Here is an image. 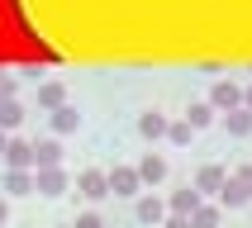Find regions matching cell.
Segmentation results:
<instances>
[{"instance_id": "cell-17", "label": "cell", "mask_w": 252, "mask_h": 228, "mask_svg": "<svg viewBox=\"0 0 252 228\" xmlns=\"http://www.w3.org/2000/svg\"><path fill=\"white\" fill-rule=\"evenodd\" d=\"M190 224H195V228H219V209H210V204H200V209L190 214Z\"/></svg>"}, {"instance_id": "cell-4", "label": "cell", "mask_w": 252, "mask_h": 228, "mask_svg": "<svg viewBox=\"0 0 252 228\" xmlns=\"http://www.w3.org/2000/svg\"><path fill=\"white\" fill-rule=\"evenodd\" d=\"M29 162H38V157H33V147H29V142H19V138H10V147H5V167H10V171H24Z\"/></svg>"}, {"instance_id": "cell-19", "label": "cell", "mask_w": 252, "mask_h": 228, "mask_svg": "<svg viewBox=\"0 0 252 228\" xmlns=\"http://www.w3.org/2000/svg\"><path fill=\"white\" fill-rule=\"evenodd\" d=\"M19 119H24V114H19V105H14V100H5V110H0V124H5V128H14Z\"/></svg>"}, {"instance_id": "cell-9", "label": "cell", "mask_w": 252, "mask_h": 228, "mask_svg": "<svg viewBox=\"0 0 252 228\" xmlns=\"http://www.w3.org/2000/svg\"><path fill=\"white\" fill-rule=\"evenodd\" d=\"M200 209V190H190V185H186V190H176V195H171V214H195Z\"/></svg>"}, {"instance_id": "cell-10", "label": "cell", "mask_w": 252, "mask_h": 228, "mask_svg": "<svg viewBox=\"0 0 252 228\" xmlns=\"http://www.w3.org/2000/svg\"><path fill=\"white\" fill-rule=\"evenodd\" d=\"M224 124H228V133H233V138H248V133H252V110H233V114H224Z\"/></svg>"}, {"instance_id": "cell-24", "label": "cell", "mask_w": 252, "mask_h": 228, "mask_svg": "<svg viewBox=\"0 0 252 228\" xmlns=\"http://www.w3.org/2000/svg\"><path fill=\"white\" fill-rule=\"evenodd\" d=\"M248 110H252V90H248Z\"/></svg>"}, {"instance_id": "cell-1", "label": "cell", "mask_w": 252, "mask_h": 228, "mask_svg": "<svg viewBox=\"0 0 252 228\" xmlns=\"http://www.w3.org/2000/svg\"><path fill=\"white\" fill-rule=\"evenodd\" d=\"M243 100H248V90H238V86H233V81H219V86H214V90H210V105H214V110H228V114L238 110Z\"/></svg>"}, {"instance_id": "cell-8", "label": "cell", "mask_w": 252, "mask_h": 228, "mask_svg": "<svg viewBox=\"0 0 252 228\" xmlns=\"http://www.w3.org/2000/svg\"><path fill=\"white\" fill-rule=\"evenodd\" d=\"M224 185H228L224 167H200V176H195V190H224Z\"/></svg>"}, {"instance_id": "cell-13", "label": "cell", "mask_w": 252, "mask_h": 228, "mask_svg": "<svg viewBox=\"0 0 252 228\" xmlns=\"http://www.w3.org/2000/svg\"><path fill=\"white\" fill-rule=\"evenodd\" d=\"M219 200H224V204H228V209H238V204H248V190H243V185L238 181H233V176H228V185H224V190H219Z\"/></svg>"}, {"instance_id": "cell-12", "label": "cell", "mask_w": 252, "mask_h": 228, "mask_svg": "<svg viewBox=\"0 0 252 228\" xmlns=\"http://www.w3.org/2000/svg\"><path fill=\"white\" fill-rule=\"evenodd\" d=\"M33 157H38V162H33V167H57V162H62V147H57V142H38V147H33Z\"/></svg>"}, {"instance_id": "cell-23", "label": "cell", "mask_w": 252, "mask_h": 228, "mask_svg": "<svg viewBox=\"0 0 252 228\" xmlns=\"http://www.w3.org/2000/svg\"><path fill=\"white\" fill-rule=\"evenodd\" d=\"M76 228H100V219H95V214H81V219H76Z\"/></svg>"}, {"instance_id": "cell-22", "label": "cell", "mask_w": 252, "mask_h": 228, "mask_svg": "<svg viewBox=\"0 0 252 228\" xmlns=\"http://www.w3.org/2000/svg\"><path fill=\"white\" fill-rule=\"evenodd\" d=\"M167 228H195V224H190V214H171Z\"/></svg>"}, {"instance_id": "cell-3", "label": "cell", "mask_w": 252, "mask_h": 228, "mask_svg": "<svg viewBox=\"0 0 252 228\" xmlns=\"http://www.w3.org/2000/svg\"><path fill=\"white\" fill-rule=\"evenodd\" d=\"M138 181H143L138 167H114V171H110V190H114V195H133Z\"/></svg>"}, {"instance_id": "cell-2", "label": "cell", "mask_w": 252, "mask_h": 228, "mask_svg": "<svg viewBox=\"0 0 252 228\" xmlns=\"http://www.w3.org/2000/svg\"><path fill=\"white\" fill-rule=\"evenodd\" d=\"M76 190H81L86 200H100V195H110V176H105V171H81V176H76Z\"/></svg>"}, {"instance_id": "cell-7", "label": "cell", "mask_w": 252, "mask_h": 228, "mask_svg": "<svg viewBox=\"0 0 252 228\" xmlns=\"http://www.w3.org/2000/svg\"><path fill=\"white\" fill-rule=\"evenodd\" d=\"M138 224H162V214H167V204H162V200L157 195H148V200H138Z\"/></svg>"}, {"instance_id": "cell-15", "label": "cell", "mask_w": 252, "mask_h": 228, "mask_svg": "<svg viewBox=\"0 0 252 228\" xmlns=\"http://www.w3.org/2000/svg\"><path fill=\"white\" fill-rule=\"evenodd\" d=\"M186 124H190V128H205V124H214V105H190Z\"/></svg>"}, {"instance_id": "cell-5", "label": "cell", "mask_w": 252, "mask_h": 228, "mask_svg": "<svg viewBox=\"0 0 252 228\" xmlns=\"http://www.w3.org/2000/svg\"><path fill=\"white\" fill-rule=\"evenodd\" d=\"M33 185H38L43 195H62V190H67V176H62L57 167H43L38 176H33Z\"/></svg>"}, {"instance_id": "cell-16", "label": "cell", "mask_w": 252, "mask_h": 228, "mask_svg": "<svg viewBox=\"0 0 252 228\" xmlns=\"http://www.w3.org/2000/svg\"><path fill=\"white\" fill-rule=\"evenodd\" d=\"M76 124H81V114H76V110H67V105H62V110L53 114V128H57V133H71Z\"/></svg>"}, {"instance_id": "cell-6", "label": "cell", "mask_w": 252, "mask_h": 228, "mask_svg": "<svg viewBox=\"0 0 252 228\" xmlns=\"http://www.w3.org/2000/svg\"><path fill=\"white\" fill-rule=\"evenodd\" d=\"M138 133H143V138H162V133H171V124L162 119V114L148 110V114H138Z\"/></svg>"}, {"instance_id": "cell-21", "label": "cell", "mask_w": 252, "mask_h": 228, "mask_svg": "<svg viewBox=\"0 0 252 228\" xmlns=\"http://www.w3.org/2000/svg\"><path fill=\"white\" fill-rule=\"evenodd\" d=\"M233 181H238L243 190H248V195H252V167H238V176H233Z\"/></svg>"}, {"instance_id": "cell-11", "label": "cell", "mask_w": 252, "mask_h": 228, "mask_svg": "<svg viewBox=\"0 0 252 228\" xmlns=\"http://www.w3.org/2000/svg\"><path fill=\"white\" fill-rule=\"evenodd\" d=\"M138 176H143V181H162V176H167V162H162L157 152H148L138 162Z\"/></svg>"}, {"instance_id": "cell-14", "label": "cell", "mask_w": 252, "mask_h": 228, "mask_svg": "<svg viewBox=\"0 0 252 228\" xmlns=\"http://www.w3.org/2000/svg\"><path fill=\"white\" fill-rule=\"evenodd\" d=\"M62 100H67V90H62V81H48L38 90V105H53V110H62Z\"/></svg>"}, {"instance_id": "cell-20", "label": "cell", "mask_w": 252, "mask_h": 228, "mask_svg": "<svg viewBox=\"0 0 252 228\" xmlns=\"http://www.w3.org/2000/svg\"><path fill=\"white\" fill-rule=\"evenodd\" d=\"M190 133H195V128L181 119V124H171V133H167V138H171V142H190Z\"/></svg>"}, {"instance_id": "cell-18", "label": "cell", "mask_w": 252, "mask_h": 228, "mask_svg": "<svg viewBox=\"0 0 252 228\" xmlns=\"http://www.w3.org/2000/svg\"><path fill=\"white\" fill-rule=\"evenodd\" d=\"M5 185H10V195H24V190H29L33 181H29L24 171H5Z\"/></svg>"}]
</instances>
